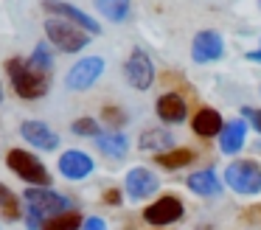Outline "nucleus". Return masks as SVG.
I'll return each mask as SVG.
<instances>
[{
    "mask_svg": "<svg viewBox=\"0 0 261 230\" xmlns=\"http://www.w3.org/2000/svg\"><path fill=\"white\" fill-rule=\"evenodd\" d=\"M3 70H6V79H9V84H12L14 95L23 98V101H40V98H45L48 90H51V73L37 70L29 62V56H25V59L23 56H9Z\"/></svg>",
    "mask_w": 261,
    "mask_h": 230,
    "instance_id": "obj_1",
    "label": "nucleus"
},
{
    "mask_svg": "<svg viewBox=\"0 0 261 230\" xmlns=\"http://www.w3.org/2000/svg\"><path fill=\"white\" fill-rule=\"evenodd\" d=\"M70 211V199L59 191H54L51 185L40 188V185H29L23 191V219L29 224V230H42V222L54 213Z\"/></svg>",
    "mask_w": 261,
    "mask_h": 230,
    "instance_id": "obj_2",
    "label": "nucleus"
},
{
    "mask_svg": "<svg viewBox=\"0 0 261 230\" xmlns=\"http://www.w3.org/2000/svg\"><path fill=\"white\" fill-rule=\"evenodd\" d=\"M42 31H45V39L59 54H82L93 39V34L85 31L82 25L65 20V17H54V14H48L42 20Z\"/></svg>",
    "mask_w": 261,
    "mask_h": 230,
    "instance_id": "obj_3",
    "label": "nucleus"
},
{
    "mask_svg": "<svg viewBox=\"0 0 261 230\" xmlns=\"http://www.w3.org/2000/svg\"><path fill=\"white\" fill-rule=\"evenodd\" d=\"M6 166H9V171H12L14 177H20L25 185H40V188L51 185V171H48V166L29 149H20V146L17 149H9Z\"/></svg>",
    "mask_w": 261,
    "mask_h": 230,
    "instance_id": "obj_4",
    "label": "nucleus"
},
{
    "mask_svg": "<svg viewBox=\"0 0 261 230\" xmlns=\"http://www.w3.org/2000/svg\"><path fill=\"white\" fill-rule=\"evenodd\" d=\"M225 185L242 196L261 194V166L255 160H230L222 174Z\"/></svg>",
    "mask_w": 261,
    "mask_h": 230,
    "instance_id": "obj_5",
    "label": "nucleus"
},
{
    "mask_svg": "<svg viewBox=\"0 0 261 230\" xmlns=\"http://www.w3.org/2000/svg\"><path fill=\"white\" fill-rule=\"evenodd\" d=\"M104 67H107L104 56H96V54L82 56V59H76L73 65H70V70L65 73V87H68L70 93H87V90L104 76Z\"/></svg>",
    "mask_w": 261,
    "mask_h": 230,
    "instance_id": "obj_6",
    "label": "nucleus"
},
{
    "mask_svg": "<svg viewBox=\"0 0 261 230\" xmlns=\"http://www.w3.org/2000/svg\"><path fill=\"white\" fill-rule=\"evenodd\" d=\"M124 79L132 90H138V93H146L154 84V62L143 48L129 50V56H126V62H124Z\"/></svg>",
    "mask_w": 261,
    "mask_h": 230,
    "instance_id": "obj_7",
    "label": "nucleus"
},
{
    "mask_svg": "<svg viewBox=\"0 0 261 230\" xmlns=\"http://www.w3.org/2000/svg\"><path fill=\"white\" fill-rule=\"evenodd\" d=\"M225 54V37L214 28H202V31L194 34L191 39V59L194 65H208V62L222 59Z\"/></svg>",
    "mask_w": 261,
    "mask_h": 230,
    "instance_id": "obj_8",
    "label": "nucleus"
},
{
    "mask_svg": "<svg viewBox=\"0 0 261 230\" xmlns=\"http://www.w3.org/2000/svg\"><path fill=\"white\" fill-rule=\"evenodd\" d=\"M160 188V177L146 166H135L126 171L124 177V194L129 196L132 202H141V199H149L152 194H158Z\"/></svg>",
    "mask_w": 261,
    "mask_h": 230,
    "instance_id": "obj_9",
    "label": "nucleus"
},
{
    "mask_svg": "<svg viewBox=\"0 0 261 230\" xmlns=\"http://www.w3.org/2000/svg\"><path fill=\"white\" fill-rule=\"evenodd\" d=\"M57 168L65 180L70 183H79V180H87L93 171H96V160L87 155L85 149H65L57 160Z\"/></svg>",
    "mask_w": 261,
    "mask_h": 230,
    "instance_id": "obj_10",
    "label": "nucleus"
},
{
    "mask_svg": "<svg viewBox=\"0 0 261 230\" xmlns=\"http://www.w3.org/2000/svg\"><path fill=\"white\" fill-rule=\"evenodd\" d=\"M42 11H45V14L65 17V20L76 22V25H82L85 31H90L93 37H98V34H101V22L93 20V17L87 14L85 9H79V6L68 3V0H42Z\"/></svg>",
    "mask_w": 261,
    "mask_h": 230,
    "instance_id": "obj_11",
    "label": "nucleus"
},
{
    "mask_svg": "<svg viewBox=\"0 0 261 230\" xmlns=\"http://www.w3.org/2000/svg\"><path fill=\"white\" fill-rule=\"evenodd\" d=\"M20 135L29 146H34L37 151H57L59 149V135L54 132L51 123L37 121V118H29V121L20 123Z\"/></svg>",
    "mask_w": 261,
    "mask_h": 230,
    "instance_id": "obj_12",
    "label": "nucleus"
},
{
    "mask_svg": "<svg viewBox=\"0 0 261 230\" xmlns=\"http://www.w3.org/2000/svg\"><path fill=\"white\" fill-rule=\"evenodd\" d=\"M182 213H186V208H182L180 196L174 194H166L160 196V199H154L152 205L143 211V219H146L149 224H158V227H163V224H174L182 219Z\"/></svg>",
    "mask_w": 261,
    "mask_h": 230,
    "instance_id": "obj_13",
    "label": "nucleus"
},
{
    "mask_svg": "<svg viewBox=\"0 0 261 230\" xmlns=\"http://www.w3.org/2000/svg\"><path fill=\"white\" fill-rule=\"evenodd\" d=\"M154 112L166 126H174V123H182L188 118V104L180 93H163L154 104Z\"/></svg>",
    "mask_w": 261,
    "mask_h": 230,
    "instance_id": "obj_14",
    "label": "nucleus"
},
{
    "mask_svg": "<svg viewBox=\"0 0 261 230\" xmlns=\"http://www.w3.org/2000/svg\"><path fill=\"white\" fill-rule=\"evenodd\" d=\"M247 129H250V123L244 121V118L227 121L225 126H222V132L216 135V138H219L222 155H239V151L244 149V143H247Z\"/></svg>",
    "mask_w": 261,
    "mask_h": 230,
    "instance_id": "obj_15",
    "label": "nucleus"
},
{
    "mask_svg": "<svg viewBox=\"0 0 261 230\" xmlns=\"http://www.w3.org/2000/svg\"><path fill=\"white\" fill-rule=\"evenodd\" d=\"M222 183H225V180H222L214 168H199V171H191L186 177L188 191L197 194V196H219L222 194Z\"/></svg>",
    "mask_w": 261,
    "mask_h": 230,
    "instance_id": "obj_16",
    "label": "nucleus"
},
{
    "mask_svg": "<svg viewBox=\"0 0 261 230\" xmlns=\"http://www.w3.org/2000/svg\"><path fill=\"white\" fill-rule=\"evenodd\" d=\"M93 140H96V149L101 151V155L113 157V160H121V157H126V151H129V138H126L121 129L98 132Z\"/></svg>",
    "mask_w": 261,
    "mask_h": 230,
    "instance_id": "obj_17",
    "label": "nucleus"
},
{
    "mask_svg": "<svg viewBox=\"0 0 261 230\" xmlns=\"http://www.w3.org/2000/svg\"><path fill=\"white\" fill-rule=\"evenodd\" d=\"M222 126H225V121H222L219 110H214V107H202L191 118V129L199 138H214V135L222 132Z\"/></svg>",
    "mask_w": 261,
    "mask_h": 230,
    "instance_id": "obj_18",
    "label": "nucleus"
},
{
    "mask_svg": "<svg viewBox=\"0 0 261 230\" xmlns=\"http://www.w3.org/2000/svg\"><path fill=\"white\" fill-rule=\"evenodd\" d=\"M171 146H174V135H171L169 129H146V132H141V138H138V149L152 151V155H160V151L171 149Z\"/></svg>",
    "mask_w": 261,
    "mask_h": 230,
    "instance_id": "obj_19",
    "label": "nucleus"
},
{
    "mask_svg": "<svg viewBox=\"0 0 261 230\" xmlns=\"http://www.w3.org/2000/svg\"><path fill=\"white\" fill-rule=\"evenodd\" d=\"M93 6L104 20L115 22V25L126 22L132 14V0H93Z\"/></svg>",
    "mask_w": 261,
    "mask_h": 230,
    "instance_id": "obj_20",
    "label": "nucleus"
},
{
    "mask_svg": "<svg viewBox=\"0 0 261 230\" xmlns=\"http://www.w3.org/2000/svg\"><path fill=\"white\" fill-rule=\"evenodd\" d=\"M154 160H158V166H163V168H169V171H174V168H186V166H191L194 160H197V151L194 149H166V151H160V155H154Z\"/></svg>",
    "mask_w": 261,
    "mask_h": 230,
    "instance_id": "obj_21",
    "label": "nucleus"
},
{
    "mask_svg": "<svg viewBox=\"0 0 261 230\" xmlns=\"http://www.w3.org/2000/svg\"><path fill=\"white\" fill-rule=\"evenodd\" d=\"M29 62L37 67V70H42V73H51L54 70V62H57V48H54L51 42H37L34 45V50L29 54Z\"/></svg>",
    "mask_w": 261,
    "mask_h": 230,
    "instance_id": "obj_22",
    "label": "nucleus"
},
{
    "mask_svg": "<svg viewBox=\"0 0 261 230\" xmlns=\"http://www.w3.org/2000/svg\"><path fill=\"white\" fill-rule=\"evenodd\" d=\"M82 213L79 211H62V213H54V216H48L45 222H42V230H79L82 227Z\"/></svg>",
    "mask_w": 261,
    "mask_h": 230,
    "instance_id": "obj_23",
    "label": "nucleus"
},
{
    "mask_svg": "<svg viewBox=\"0 0 261 230\" xmlns=\"http://www.w3.org/2000/svg\"><path fill=\"white\" fill-rule=\"evenodd\" d=\"M23 216V205H20L17 194H14L9 185L0 183V219H9V222H17Z\"/></svg>",
    "mask_w": 261,
    "mask_h": 230,
    "instance_id": "obj_24",
    "label": "nucleus"
},
{
    "mask_svg": "<svg viewBox=\"0 0 261 230\" xmlns=\"http://www.w3.org/2000/svg\"><path fill=\"white\" fill-rule=\"evenodd\" d=\"M70 132H73L76 138H96V135L101 132V126H98L96 118L82 115V118H76V121L70 123Z\"/></svg>",
    "mask_w": 261,
    "mask_h": 230,
    "instance_id": "obj_25",
    "label": "nucleus"
},
{
    "mask_svg": "<svg viewBox=\"0 0 261 230\" xmlns=\"http://www.w3.org/2000/svg\"><path fill=\"white\" fill-rule=\"evenodd\" d=\"M101 121L107 123L110 129H121L126 123V112L121 107H104L101 110Z\"/></svg>",
    "mask_w": 261,
    "mask_h": 230,
    "instance_id": "obj_26",
    "label": "nucleus"
},
{
    "mask_svg": "<svg viewBox=\"0 0 261 230\" xmlns=\"http://www.w3.org/2000/svg\"><path fill=\"white\" fill-rule=\"evenodd\" d=\"M242 118L261 135V110H255V107H242Z\"/></svg>",
    "mask_w": 261,
    "mask_h": 230,
    "instance_id": "obj_27",
    "label": "nucleus"
},
{
    "mask_svg": "<svg viewBox=\"0 0 261 230\" xmlns=\"http://www.w3.org/2000/svg\"><path fill=\"white\" fill-rule=\"evenodd\" d=\"M82 230H107V222L101 216H87L82 222Z\"/></svg>",
    "mask_w": 261,
    "mask_h": 230,
    "instance_id": "obj_28",
    "label": "nucleus"
},
{
    "mask_svg": "<svg viewBox=\"0 0 261 230\" xmlns=\"http://www.w3.org/2000/svg\"><path fill=\"white\" fill-rule=\"evenodd\" d=\"M104 202H107V205H121V202H124V191L121 188H107L104 191Z\"/></svg>",
    "mask_w": 261,
    "mask_h": 230,
    "instance_id": "obj_29",
    "label": "nucleus"
},
{
    "mask_svg": "<svg viewBox=\"0 0 261 230\" xmlns=\"http://www.w3.org/2000/svg\"><path fill=\"white\" fill-rule=\"evenodd\" d=\"M244 56H247L250 62H261V45H258V48H255V50H247V54H244Z\"/></svg>",
    "mask_w": 261,
    "mask_h": 230,
    "instance_id": "obj_30",
    "label": "nucleus"
},
{
    "mask_svg": "<svg viewBox=\"0 0 261 230\" xmlns=\"http://www.w3.org/2000/svg\"><path fill=\"white\" fill-rule=\"evenodd\" d=\"M3 98H6V93H3V82H0V104H3Z\"/></svg>",
    "mask_w": 261,
    "mask_h": 230,
    "instance_id": "obj_31",
    "label": "nucleus"
},
{
    "mask_svg": "<svg viewBox=\"0 0 261 230\" xmlns=\"http://www.w3.org/2000/svg\"><path fill=\"white\" fill-rule=\"evenodd\" d=\"M258 9H261V0H258Z\"/></svg>",
    "mask_w": 261,
    "mask_h": 230,
    "instance_id": "obj_32",
    "label": "nucleus"
}]
</instances>
